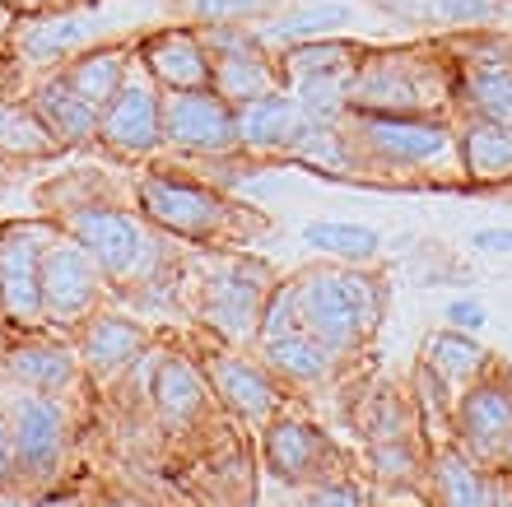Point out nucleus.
<instances>
[{
	"label": "nucleus",
	"instance_id": "34",
	"mask_svg": "<svg viewBox=\"0 0 512 507\" xmlns=\"http://www.w3.org/2000/svg\"><path fill=\"white\" fill-rule=\"evenodd\" d=\"M350 19V10L345 5H331V10H312V14H298L294 24H280L275 33L280 38H303V33H326V28H336Z\"/></svg>",
	"mask_w": 512,
	"mask_h": 507
},
{
	"label": "nucleus",
	"instance_id": "17",
	"mask_svg": "<svg viewBox=\"0 0 512 507\" xmlns=\"http://www.w3.org/2000/svg\"><path fill=\"white\" fill-rule=\"evenodd\" d=\"M326 461H336V447L308 419H275L266 428V466L280 480L317 484L326 480Z\"/></svg>",
	"mask_w": 512,
	"mask_h": 507
},
{
	"label": "nucleus",
	"instance_id": "7",
	"mask_svg": "<svg viewBox=\"0 0 512 507\" xmlns=\"http://www.w3.org/2000/svg\"><path fill=\"white\" fill-rule=\"evenodd\" d=\"M61 224H5L0 228V317L14 326L42 321V256Z\"/></svg>",
	"mask_w": 512,
	"mask_h": 507
},
{
	"label": "nucleus",
	"instance_id": "15",
	"mask_svg": "<svg viewBox=\"0 0 512 507\" xmlns=\"http://www.w3.org/2000/svg\"><path fill=\"white\" fill-rule=\"evenodd\" d=\"M135 56L149 66V75L163 89H205L210 84V52L201 42V28H163L135 42Z\"/></svg>",
	"mask_w": 512,
	"mask_h": 507
},
{
	"label": "nucleus",
	"instance_id": "31",
	"mask_svg": "<svg viewBox=\"0 0 512 507\" xmlns=\"http://www.w3.org/2000/svg\"><path fill=\"white\" fill-rule=\"evenodd\" d=\"M191 14H196V24H243L252 14L270 10L275 0H182Z\"/></svg>",
	"mask_w": 512,
	"mask_h": 507
},
{
	"label": "nucleus",
	"instance_id": "5",
	"mask_svg": "<svg viewBox=\"0 0 512 507\" xmlns=\"http://www.w3.org/2000/svg\"><path fill=\"white\" fill-rule=\"evenodd\" d=\"M270 298V270L243 261V256H224L210 275L201 280V321L215 326L229 345H247L261 335V312Z\"/></svg>",
	"mask_w": 512,
	"mask_h": 507
},
{
	"label": "nucleus",
	"instance_id": "41",
	"mask_svg": "<svg viewBox=\"0 0 512 507\" xmlns=\"http://www.w3.org/2000/svg\"><path fill=\"white\" fill-rule=\"evenodd\" d=\"M14 24H19V14L10 10V0H0V47H5V42H10Z\"/></svg>",
	"mask_w": 512,
	"mask_h": 507
},
{
	"label": "nucleus",
	"instance_id": "6",
	"mask_svg": "<svg viewBox=\"0 0 512 507\" xmlns=\"http://www.w3.org/2000/svg\"><path fill=\"white\" fill-rule=\"evenodd\" d=\"M163 145L196 154V159H224L238 145V107L224 94L205 89H163Z\"/></svg>",
	"mask_w": 512,
	"mask_h": 507
},
{
	"label": "nucleus",
	"instance_id": "40",
	"mask_svg": "<svg viewBox=\"0 0 512 507\" xmlns=\"http://www.w3.org/2000/svg\"><path fill=\"white\" fill-rule=\"evenodd\" d=\"M14 84H19V61L10 56V47H0V98H10Z\"/></svg>",
	"mask_w": 512,
	"mask_h": 507
},
{
	"label": "nucleus",
	"instance_id": "37",
	"mask_svg": "<svg viewBox=\"0 0 512 507\" xmlns=\"http://www.w3.org/2000/svg\"><path fill=\"white\" fill-rule=\"evenodd\" d=\"M447 326H452V331H480V326H485V307L480 303H471V298H457V303H447Z\"/></svg>",
	"mask_w": 512,
	"mask_h": 507
},
{
	"label": "nucleus",
	"instance_id": "14",
	"mask_svg": "<svg viewBox=\"0 0 512 507\" xmlns=\"http://www.w3.org/2000/svg\"><path fill=\"white\" fill-rule=\"evenodd\" d=\"M94 38V24L84 19V10L70 14H33V19H19L10 33V56L19 66H61L75 52H84Z\"/></svg>",
	"mask_w": 512,
	"mask_h": 507
},
{
	"label": "nucleus",
	"instance_id": "2",
	"mask_svg": "<svg viewBox=\"0 0 512 507\" xmlns=\"http://www.w3.org/2000/svg\"><path fill=\"white\" fill-rule=\"evenodd\" d=\"M378 284L359 270H312L298 280V326L336 354H350L378 326Z\"/></svg>",
	"mask_w": 512,
	"mask_h": 507
},
{
	"label": "nucleus",
	"instance_id": "38",
	"mask_svg": "<svg viewBox=\"0 0 512 507\" xmlns=\"http://www.w3.org/2000/svg\"><path fill=\"white\" fill-rule=\"evenodd\" d=\"M475 252H512V228H475Z\"/></svg>",
	"mask_w": 512,
	"mask_h": 507
},
{
	"label": "nucleus",
	"instance_id": "22",
	"mask_svg": "<svg viewBox=\"0 0 512 507\" xmlns=\"http://www.w3.org/2000/svg\"><path fill=\"white\" fill-rule=\"evenodd\" d=\"M261 345H266V368L280 373L284 382H294V387H317V382L336 373V349L322 345L303 326L275 335V340H261Z\"/></svg>",
	"mask_w": 512,
	"mask_h": 507
},
{
	"label": "nucleus",
	"instance_id": "27",
	"mask_svg": "<svg viewBox=\"0 0 512 507\" xmlns=\"http://www.w3.org/2000/svg\"><path fill=\"white\" fill-rule=\"evenodd\" d=\"M485 349L475 345L466 331H438L429 340V349H424V368H429L443 387H475L480 382V373H485Z\"/></svg>",
	"mask_w": 512,
	"mask_h": 507
},
{
	"label": "nucleus",
	"instance_id": "29",
	"mask_svg": "<svg viewBox=\"0 0 512 507\" xmlns=\"http://www.w3.org/2000/svg\"><path fill=\"white\" fill-rule=\"evenodd\" d=\"M303 242H312L317 252H331L340 261H373L378 256V228L364 224H308Z\"/></svg>",
	"mask_w": 512,
	"mask_h": 507
},
{
	"label": "nucleus",
	"instance_id": "13",
	"mask_svg": "<svg viewBox=\"0 0 512 507\" xmlns=\"http://www.w3.org/2000/svg\"><path fill=\"white\" fill-rule=\"evenodd\" d=\"M317 121L303 112L294 94H266L252 103H238V145L247 154H298L317 140Z\"/></svg>",
	"mask_w": 512,
	"mask_h": 507
},
{
	"label": "nucleus",
	"instance_id": "3",
	"mask_svg": "<svg viewBox=\"0 0 512 507\" xmlns=\"http://www.w3.org/2000/svg\"><path fill=\"white\" fill-rule=\"evenodd\" d=\"M135 201H140V214L154 228L187 242H215L229 228V214H233L219 191L173 173H145L135 182Z\"/></svg>",
	"mask_w": 512,
	"mask_h": 507
},
{
	"label": "nucleus",
	"instance_id": "1",
	"mask_svg": "<svg viewBox=\"0 0 512 507\" xmlns=\"http://www.w3.org/2000/svg\"><path fill=\"white\" fill-rule=\"evenodd\" d=\"M61 228L94 256L108 284L126 289V284L154 280V270H159V252H163L159 233L149 228V219L122 210V205H108V201L75 205Z\"/></svg>",
	"mask_w": 512,
	"mask_h": 507
},
{
	"label": "nucleus",
	"instance_id": "8",
	"mask_svg": "<svg viewBox=\"0 0 512 507\" xmlns=\"http://www.w3.org/2000/svg\"><path fill=\"white\" fill-rule=\"evenodd\" d=\"M345 145L391 168H419L443 159L452 140L443 121L415 117V112H359V121L345 131Z\"/></svg>",
	"mask_w": 512,
	"mask_h": 507
},
{
	"label": "nucleus",
	"instance_id": "20",
	"mask_svg": "<svg viewBox=\"0 0 512 507\" xmlns=\"http://www.w3.org/2000/svg\"><path fill=\"white\" fill-rule=\"evenodd\" d=\"M131 61H135V42H98V47H84V52H75L70 61H61L52 70L84 103H94L103 112L117 98V89H122Z\"/></svg>",
	"mask_w": 512,
	"mask_h": 507
},
{
	"label": "nucleus",
	"instance_id": "23",
	"mask_svg": "<svg viewBox=\"0 0 512 507\" xmlns=\"http://www.w3.org/2000/svg\"><path fill=\"white\" fill-rule=\"evenodd\" d=\"M66 154V145L47 131V121L38 117V107L28 98H0V159L5 163H28V159H56Z\"/></svg>",
	"mask_w": 512,
	"mask_h": 507
},
{
	"label": "nucleus",
	"instance_id": "11",
	"mask_svg": "<svg viewBox=\"0 0 512 507\" xmlns=\"http://www.w3.org/2000/svg\"><path fill=\"white\" fill-rule=\"evenodd\" d=\"M66 405L56 396L28 391L10 414V442H14V475L28 484H47L66 461V433H70Z\"/></svg>",
	"mask_w": 512,
	"mask_h": 507
},
{
	"label": "nucleus",
	"instance_id": "32",
	"mask_svg": "<svg viewBox=\"0 0 512 507\" xmlns=\"http://www.w3.org/2000/svg\"><path fill=\"white\" fill-rule=\"evenodd\" d=\"M298 326V284H280L270 289L266 312H261V340H275V335L294 331Z\"/></svg>",
	"mask_w": 512,
	"mask_h": 507
},
{
	"label": "nucleus",
	"instance_id": "33",
	"mask_svg": "<svg viewBox=\"0 0 512 507\" xmlns=\"http://www.w3.org/2000/svg\"><path fill=\"white\" fill-rule=\"evenodd\" d=\"M298 507H368L364 503V494L354 489V484H345V480H317L303 494V503Z\"/></svg>",
	"mask_w": 512,
	"mask_h": 507
},
{
	"label": "nucleus",
	"instance_id": "19",
	"mask_svg": "<svg viewBox=\"0 0 512 507\" xmlns=\"http://www.w3.org/2000/svg\"><path fill=\"white\" fill-rule=\"evenodd\" d=\"M24 98L38 107V117L47 121V131H52L66 149L98 145V121H103V112H98L94 103H84V98L75 94V89H70L56 70L38 75V80L28 84Z\"/></svg>",
	"mask_w": 512,
	"mask_h": 507
},
{
	"label": "nucleus",
	"instance_id": "35",
	"mask_svg": "<svg viewBox=\"0 0 512 507\" xmlns=\"http://www.w3.org/2000/svg\"><path fill=\"white\" fill-rule=\"evenodd\" d=\"M433 10L443 14V19H452V24H485V19H494V0H429Z\"/></svg>",
	"mask_w": 512,
	"mask_h": 507
},
{
	"label": "nucleus",
	"instance_id": "28",
	"mask_svg": "<svg viewBox=\"0 0 512 507\" xmlns=\"http://www.w3.org/2000/svg\"><path fill=\"white\" fill-rule=\"evenodd\" d=\"M466 103H471L475 117L512 126V61L508 56L475 61L471 75H466Z\"/></svg>",
	"mask_w": 512,
	"mask_h": 507
},
{
	"label": "nucleus",
	"instance_id": "18",
	"mask_svg": "<svg viewBox=\"0 0 512 507\" xmlns=\"http://www.w3.org/2000/svg\"><path fill=\"white\" fill-rule=\"evenodd\" d=\"M149 345V331L140 321L122 317V312H94L80 321V363L94 377H117L122 368H131Z\"/></svg>",
	"mask_w": 512,
	"mask_h": 507
},
{
	"label": "nucleus",
	"instance_id": "9",
	"mask_svg": "<svg viewBox=\"0 0 512 507\" xmlns=\"http://www.w3.org/2000/svg\"><path fill=\"white\" fill-rule=\"evenodd\" d=\"M103 284L108 280H103L98 261L61 228L52 247H47V256H42V321L80 326L103 303Z\"/></svg>",
	"mask_w": 512,
	"mask_h": 507
},
{
	"label": "nucleus",
	"instance_id": "39",
	"mask_svg": "<svg viewBox=\"0 0 512 507\" xmlns=\"http://www.w3.org/2000/svg\"><path fill=\"white\" fill-rule=\"evenodd\" d=\"M14 480V442H10V419L0 414V489Z\"/></svg>",
	"mask_w": 512,
	"mask_h": 507
},
{
	"label": "nucleus",
	"instance_id": "26",
	"mask_svg": "<svg viewBox=\"0 0 512 507\" xmlns=\"http://www.w3.org/2000/svg\"><path fill=\"white\" fill-rule=\"evenodd\" d=\"M149 391H154V405H159L163 419L187 424V419H196V414H201L210 382H205V373L196 368V363H187V359H163L159 373H154V382H149Z\"/></svg>",
	"mask_w": 512,
	"mask_h": 507
},
{
	"label": "nucleus",
	"instance_id": "25",
	"mask_svg": "<svg viewBox=\"0 0 512 507\" xmlns=\"http://www.w3.org/2000/svg\"><path fill=\"white\" fill-rule=\"evenodd\" d=\"M461 159H466V173L480 187H499L512 177V126L503 121H485L475 117L461 135Z\"/></svg>",
	"mask_w": 512,
	"mask_h": 507
},
{
	"label": "nucleus",
	"instance_id": "36",
	"mask_svg": "<svg viewBox=\"0 0 512 507\" xmlns=\"http://www.w3.org/2000/svg\"><path fill=\"white\" fill-rule=\"evenodd\" d=\"M94 0H10V10L19 19H33V14H70V10H89Z\"/></svg>",
	"mask_w": 512,
	"mask_h": 507
},
{
	"label": "nucleus",
	"instance_id": "12",
	"mask_svg": "<svg viewBox=\"0 0 512 507\" xmlns=\"http://www.w3.org/2000/svg\"><path fill=\"white\" fill-rule=\"evenodd\" d=\"M429 94V66L415 52H387L378 61H364L350 84V103L359 112H415L419 117Z\"/></svg>",
	"mask_w": 512,
	"mask_h": 507
},
{
	"label": "nucleus",
	"instance_id": "4",
	"mask_svg": "<svg viewBox=\"0 0 512 507\" xmlns=\"http://www.w3.org/2000/svg\"><path fill=\"white\" fill-rule=\"evenodd\" d=\"M98 145L117 159H154L163 149V84L149 75V66L135 56L122 89L103 107Z\"/></svg>",
	"mask_w": 512,
	"mask_h": 507
},
{
	"label": "nucleus",
	"instance_id": "10",
	"mask_svg": "<svg viewBox=\"0 0 512 507\" xmlns=\"http://www.w3.org/2000/svg\"><path fill=\"white\" fill-rule=\"evenodd\" d=\"M457 442L461 456L475 466L512 475V387L508 382H475L461 396L457 410Z\"/></svg>",
	"mask_w": 512,
	"mask_h": 507
},
{
	"label": "nucleus",
	"instance_id": "24",
	"mask_svg": "<svg viewBox=\"0 0 512 507\" xmlns=\"http://www.w3.org/2000/svg\"><path fill=\"white\" fill-rule=\"evenodd\" d=\"M10 373L14 382H24L28 391H42V396H61L70 391V382L80 377V349L70 345H19L10 349Z\"/></svg>",
	"mask_w": 512,
	"mask_h": 507
},
{
	"label": "nucleus",
	"instance_id": "30",
	"mask_svg": "<svg viewBox=\"0 0 512 507\" xmlns=\"http://www.w3.org/2000/svg\"><path fill=\"white\" fill-rule=\"evenodd\" d=\"M368 452H373V470H378L382 480H410L415 475V442H410V433L405 438H387V442H368Z\"/></svg>",
	"mask_w": 512,
	"mask_h": 507
},
{
	"label": "nucleus",
	"instance_id": "16",
	"mask_svg": "<svg viewBox=\"0 0 512 507\" xmlns=\"http://www.w3.org/2000/svg\"><path fill=\"white\" fill-rule=\"evenodd\" d=\"M205 382L219 391V401L233 405L243 419H270L280 410V382L266 363L243 359V354H215L205 359Z\"/></svg>",
	"mask_w": 512,
	"mask_h": 507
},
{
	"label": "nucleus",
	"instance_id": "21",
	"mask_svg": "<svg viewBox=\"0 0 512 507\" xmlns=\"http://www.w3.org/2000/svg\"><path fill=\"white\" fill-rule=\"evenodd\" d=\"M433 494H438V507H512L508 475L475 466L461 452H443L433 461Z\"/></svg>",
	"mask_w": 512,
	"mask_h": 507
}]
</instances>
